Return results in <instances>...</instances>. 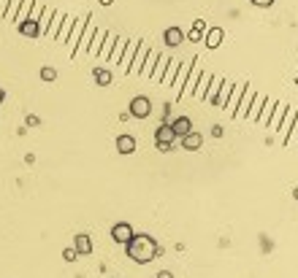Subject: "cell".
Here are the masks:
<instances>
[{
	"label": "cell",
	"mask_w": 298,
	"mask_h": 278,
	"mask_svg": "<svg viewBox=\"0 0 298 278\" xmlns=\"http://www.w3.org/2000/svg\"><path fill=\"white\" fill-rule=\"evenodd\" d=\"M125 254H128L133 262L147 265V262H152L154 257H160V246L152 235H133V238L125 243Z\"/></svg>",
	"instance_id": "obj_1"
},
{
	"label": "cell",
	"mask_w": 298,
	"mask_h": 278,
	"mask_svg": "<svg viewBox=\"0 0 298 278\" xmlns=\"http://www.w3.org/2000/svg\"><path fill=\"white\" fill-rule=\"evenodd\" d=\"M176 141H179V138H176V132H174V130H171L168 121L157 127V132H154V143H157V152H171Z\"/></svg>",
	"instance_id": "obj_2"
},
{
	"label": "cell",
	"mask_w": 298,
	"mask_h": 278,
	"mask_svg": "<svg viewBox=\"0 0 298 278\" xmlns=\"http://www.w3.org/2000/svg\"><path fill=\"white\" fill-rule=\"evenodd\" d=\"M149 114H152V100H149V97L139 95V97H133V100H130V117L147 119Z\"/></svg>",
	"instance_id": "obj_3"
},
{
	"label": "cell",
	"mask_w": 298,
	"mask_h": 278,
	"mask_svg": "<svg viewBox=\"0 0 298 278\" xmlns=\"http://www.w3.org/2000/svg\"><path fill=\"white\" fill-rule=\"evenodd\" d=\"M252 100H255V89H252V86H249V81H247V86H244V95H242V100H239V106H236V114H233V119L247 117V111H249Z\"/></svg>",
	"instance_id": "obj_4"
},
{
	"label": "cell",
	"mask_w": 298,
	"mask_h": 278,
	"mask_svg": "<svg viewBox=\"0 0 298 278\" xmlns=\"http://www.w3.org/2000/svg\"><path fill=\"white\" fill-rule=\"evenodd\" d=\"M133 235H136V233H133V227H130L128 222H117V224L111 227V238L117 240V243H122V246H125L130 238H133Z\"/></svg>",
	"instance_id": "obj_5"
},
{
	"label": "cell",
	"mask_w": 298,
	"mask_h": 278,
	"mask_svg": "<svg viewBox=\"0 0 298 278\" xmlns=\"http://www.w3.org/2000/svg\"><path fill=\"white\" fill-rule=\"evenodd\" d=\"M95 30H98V27L93 25V14H90L87 25H84V33H82V40H79V46H76V51H73V57H76L79 51H87V49H90V40L95 38Z\"/></svg>",
	"instance_id": "obj_6"
},
{
	"label": "cell",
	"mask_w": 298,
	"mask_h": 278,
	"mask_svg": "<svg viewBox=\"0 0 298 278\" xmlns=\"http://www.w3.org/2000/svg\"><path fill=\"white\" fill-rule=\"evenodd\" d=\"M147 54H149V46L144 43V40H139V49H136V54H133V62H130V68H128V73H141V68H144V62H147Z\"/></svg>",
	"instance_id": "obj_7"
},
{
	"label": "cell",
	"mask_w": 298,
	"mask_h": 278,
	"mask_svg": "<svg viewBox=\"0 0 298 278\" xmlns=\"http://www.w3.org/2000/svg\"><path fill=\"white\" fill-rule=\"evenodd\" d=\"M200 62H198V57H193V68H190V73H187V81H185V89H182V95H193V89H196V84H198V79H200Z\"/></svg>",
	"instance_id": "obj_8"
},
{
	"label": "cell",
	"mask_w": 298,
	"mask_h": 278,
	"mask_svg": "<svg viewBox=\"0 0 298 278\" xmlns=\"http://www.w3.org/2000/svg\"><path fill=\"white\" fill-rule=\"evenodd\" d=\"M179 143H182V149H185V152H196V149H200L203 138H200V132L190 130L187 135H182V138H179Z\"/></svg>",
	"instance_id": "obj_9"
},
{
	"label": "cell",
	"mask_w": 298,
	"mask_h": 278,
	"mask_svg": "<svg viewBox=\"0 0 298 278\" xmlns=\"http://www.w3.org/2000/svg\"><path fill=\"white\" fill-rule=\"evenodd\" d=\"M73 248H76V254L87 257V254H93V238H90L87 233H79L76 238H73Z\"/></svg>",
	"instance_id": "obj_10"
},
{
	"label": "cell",
	"mask_w": 298,
	"mask_h": 278,
	"mask_svg": "<svg viewBox=\"0 0 298 278\" xmlns=\"http://www.w3.org/2000/svg\"><path fill=\"white\" fill-rule=\"evenodd\" d=\"M87 19H90V14L84 16V19H73V30H71V57H73V51H76L79 40H82V33H84V25H87Z\"/></svg>",
	"instance_id": "obj_11"
},
{
	"label": "cell",
	"mask_w": 298,
	"mask_h": 278,
	"mask_svg": "<svg viewBox=\"0 0 298 278\" xmlns=\"http://www.w3.org/2000/svg\"><path fill=\"white\" fill-rule=\"evenodd\" d=\"M163 40H165V46L176 49V46H182V43H185V33H182L179 27H168V30L163 33Z\"/></svg>",
	"instance_id": "obj_12"
},
{
	"label": "cell",
	"mask_w": 298,
	"mask_h": 278,
	"mask_svg": "<svg viewBox=\"0 0 298 278\" xmlns=\"http://www.w3.org/2000/svg\"><path fill=\"white\" fill-rule=\"evenodd\" d=\"M222 38H225V33H222V27H211V30H206V38H203L206 49H220Z\"/></svg>",
	"instance_id": "obj_13"
},
{
	"label": "cell",
	"mask_w": 298,
	"mask_h": 278,
	"mask_svg": "<svg viewBox=\"0 0 298 278\" xmlns=\"http://www.w3.org/2000/svg\"><path fill=\"white\" fill-rule=\"evenodd\" d=\"M16 30H19L22 36H27V38H38V36H41V30H38V22L30 19V16H27L25 22H19V25H16Z\"/></svg>",
	"instance_id": "obj_14"
},
{
	"label": "cell",
	"mask_w": 298,
	"mask_h": 278,
	"mask_svg": "<svg viewBox=\"0 0 298 278\" xmlns=\"http://www.w3.org/2000/svg\"><path fill=\"white\" fill-rule=\"evenodd\" d=\"M231 89H233V84L228 79H222V84H220V92H217V97H214V103L211 106H217V108H225V103H228V97H231Z\"/></svg>",
	"instance_id": "obj_15"
},
{
	"label": "cell",
	"mask_w": 298,
	"mask_h": 278,
	"mask_svg": "<svg viewBox=\"0 0 298 278\" xmlns=\"http://www.w3.org/2000/svg\"><path fill=\"white\" fill-rule=\"evenodd\" d=\"M244 86L247 84H233V89H231V97H228V103H225V108L231 111V117L236 114V106H239V100H242V95H244Z\"/></svg>",
	"instance_id": "obj_16"
},
{
	"label": "cell",
	"mask_w": 298,
	"mask_h": 278,
	"mask_svg": "<svg viewBox=\"0 0 298 278\" xmlns=\"http://www.w3.org/2000/svg\"><path fill=\"white\" fill-rule=\"evenodd\" d=\"M171 124V130L176 132V138H182V135H187V132L193 130V121L190 117H179V119H174V121H168Z\"/></svg>",
	"instance_id": "obj_17"
},
{
	"label": "cell",
	"mask_w": 298,
	"mask_h": 278,
	"mask_svg": "<svg viewBox=\"0 0 298 278\" xmlns=\"http://www.w3.org/2000/svg\"><path fill=\"white\" fill-rule=\"evenodd\" d=\"M190 68H193V60L187 62V65H182V62H179V71H176V79H174V86H176V92H179V97H182V89H185V81H187Z\"/></svg>",
	"instance_id": "obj_18"
},
{
	"label": "cell",
	"mask_w": 298,
	"mask_h": 278,
	"mask_svg": "<svg viewBox=\"0 0 298 278\" xmlns=\"http://www.w3.org/2000/svg\"><path fill=\"white\" fill-rule=\"evenodd\" d=\"M117 152L119 154H133L136 152V138L133 135H119L117 138Z\"/></svg>",
	"instance_id": "obj_19"
},
{
	"label": "cell",
	"mask_w": 298,
	"mask_h": 278,
	"mask_svg": "<svg viewBox=\"0 0 298 278\" xmlns=\"http://www.w3.org/2000/svg\"><path fill=\"white\" fill-rule=\"evenodd\" d=\"M211 79H214L211 73H200V79H198L196 89H193V97H200V100H203V95H206V89H209Z\"/></svg>",
	"instance_id": "obj_20"
},
{
	"label": "cell",
	"mask_w": 298,
	"mask_h": 278,
	"mask_svg": "<svg viewBox=\"0 0 298 278\" xmlns=\"http://www.w3.org/2000/svg\"><path fill=\"white\" fill-rule=\"evenodd\" d=\"M114 40H117V36H114V33H106L103 46H100V51H98V60H106L108 62V54H111V49H114Z\"/></svg>",
	"instance_id": "obj_21"
},
{
	"label": "cell",
	"mask_w": 298,
	"mask_h": 278,
	"mask_svg": "<svg viewBox=\"0 0 298 278\" xmlns=\"http://www.w3.org/2000/svg\"><path fill=\"white\" fill-rule=\"evenodd\" d=\"M136 49H139V40H128V46H125V51H122V71L128 73V68H130V62H133V54H136Z\"/></svg>",
	"instance_id": "obj_22"
},
{
	"label": "cell",
	"mask_w": 298,
	"mask_h": 278,
	"mask_svg": "<svg viewBox=\"0 0 298 278\" xmlns=\"http://www.w3.org/2000/svg\"><path fill=\"white\" fill-rule=\"evenodd\" d=\"M125 46H128V38H117V40H114V49H111V54H108V62H114V65H117V62L122 60Z\"/></svg>",
	"instance_id": "obj_23"
},
{
	"label": "cell",
	"mask_w": 298,
	"mask_h": 278,
	"mask_svg": "<svg viewBox=\"0 0 298 278\" xmlns=\"http://www.w3.org/2000/svg\"><path fill=\"white\" fill-rule=\"evenodd\" d=\"M285 108H288V106H282V103H277V106H274L271 119H268V127H271V130H279V124H282V117H285Z\"/></svg>",
	"instance_id": "obj_24"
},
{
	"label": "cell",
	"mask_w": 298,
	"mask_h": 278,
	"mask_svg": "<svg viewBox=\"0 0 298 278\" xmlns=\"http://www.w3.org/2000/svg\"><path fill=\"white\" fill-rule=\"evenodd\" d=\"M62 19H65V14H62V11H54V16H51V22L47 27V38H57V30H60Z\"/></svg>",
	"instance_id": "obj_25"
},
{
	"label": "cell",
	"mask_w": 298,
	"mask_h": 278,
	"mask_svg": "<svg viewBox=\"0 0 298 278\" xmlns=\"http://www.w3.org/2000/svg\"><path fill=\"white\" fill-rule=\"evenodd\" d=\"M176 71H179V60H168V68H165V73H163V84L165 86H174Z\"/></svg>",
	"instance_id": "obj_26"
},
{
	"label": "cell",
	"mask_w": 298,
	"mask_h": 278,
	"mask_svg": "<svg viewBox=\"0 0 298 278\" xmlns=\"http://www.w3.org/2000/svg\"><path fill=\"white\" fill-rule=\"evenodd\" d=\"M296 114H298V106L296 108H285V117H282V124H279V130L288 135L290 132V127H293V119H296Z\"/></svg>",
	"instance_id": "obj_27"
},
{
	"label": "cell",
	"mask_w": 298,
	"mask_h": 278,
	"mask_svg": "<svg viewBox=\"0 0 298 278\" xmlns=\"http://www.w3.org/2000/svg\"><path fill=\"white\" fill-rule=\"evenodd\" d=\"M106 33H108V30H95V38H93V43H90L87 54L98 57V51H100V46H103V38H106Z\"/></svg>",
	"instance_id": "obj_28"
},
{
	"label": "cell",
	"mask_w": 298,
	"mask_h": 278,
	"mask_svg": "<svg viewBox=\"0 0 298 278\" xmlns=\"http://www.w3.org/2000/svg\"><path fill=\"white\" fill-rule=\"evenodd\" d=\"M165 68H168V57H165V54H157V68L152 71V76H149V79H154V81H163Z\"/></svg>",
	"instance_id": "obj_29"
},
{
	"label": "cell",
	"mask_w": 298,
	"mask_h": 278,
	"mask_svg": "<svg viewBox=\"0 0 298 278\" xmlns=\"http://www.w3.org/2000/svg\"><path fill=\"white\" fill-rule=\"evenodd\" d=\"M93 79H95V84H98V86H108V84H111V73H108L106 68H95Z\"/></svg>",
	"instance_id": "obj_30"
},
{
	"label": "cell",
	"mask_w": 298,
	"mask_h": 278,
	"mask_svg": "<svg viewBox=\"0 0 298 278\" xmlns=\"http://www.w3.org/2000/svg\"><path fill=\"white\" fill-rule=\"evenodd\" d=\"M157 54H160V51H157ZM157 54H154V51H149V54H147V62H144V68H141V73H139V76H152V71H154V62H157Z\"/></svg>",
	"instance_id": "obj_31"
},
{
	"label": "cell",
	"mask_w": 298,
	"mask_h": 278,
	"mask_svg": "<svg viewBox=\"0 0 298 278\" xmlns=\"http://www.w3.org/2000/svg\"><path fill=\"white\" fill-rule=\"evenodd\" d=\"M263 103H266V97H255V100H252V106H249V111H247V119L257 121V117H260V108H263Z\"/></svg>",
	"instance_id": "obj_32"
},
{
	"label": "cell",
	"mask_w": 298,
	"mask_h": 278,
	"mask_svg": "<svg viewBox=\"0 0 298 278\" xmlns=\"http://www.w3.org/2000/svg\"><path fill=\"white\" fill-rule=\"evenodd\" d=\"M19 5H22V0H8V8H5V22H14L16 19V14H19Z\"/></svg>",
	"instance_id": "obj_33"
},
{
	"label": "cell",
	"mask_w": 298,
	"mask_h": 278,
	"mask_svg": "<svg viewBox=\"0 0 298 278\" xmlns=\"http://www.w3.org/2000/svg\"><path fill=\"white\" fill-rule=\"evenodd\" d=\"M220 84H222V81H220V79H211V84H209V89H206V95H203V100H206V103H214V97H217V92H220Z\"/></svg>",
	"instance_id": "obj_34"
},
{
	"label": "cell",
	"mask_w": 298,
	"mask_h": 278,
	"mask_svg": "<svg viewBox=\"0 0 298 278\" xmlns=\"http://www.w3.org/2000/svg\"><path fill=\"white\" fill-rule=\"evenodd\" d=\"M71 30H73V16H65L62 19V25H60V40H68V36H71Z\"/></svg>",
	"instance_id": "obj_35"
},
{
	"label": "cell",
	"mask_w": 298,
	"mask_h": 278,
	"mask_svg": "<svg viewBox=\"0 0 298 278\" xmlns=\"http://www.w3.org/2000/svg\"><path fill=\"white\" fill-rule=\"evenodd\" d=\"M206 33V22L203 19H196L193 22V33H190V40H200V36Z\"/></svg>",
	"instance_id": "obj_36"
},
{
	"label": "cell",
	"mask_w": 298,
	"mask_h": 278,
	"mask_svg": "<svg viewBox=\"0 0 298 278\" xmlns=\"http://www.w3.org/2000/svg\"><path fill=\"white\" fill-rule=\"evenodd\" d=\"M290 141H298V114H296V119H293V127H290V132L285 135V143H290Z\"/></svg>",
	"instance_id": "obj_37"
},
{
	"label": "cell",
	"mask_w": 298,
	"mask_h": 278,
	"mask_svg": "<svg viewBox=\"0 0 298 278\" xmlns=\"http://www.w3.org/2000/svg\"><path fill=\"white\" fill-rule=\"evenodd\" d=\"M41 79L44 81H54L57 79V71H54V68H41Z\"/></svg>",
	"instance_id": "obj_38"
},
{
	"label": "cell",
	"mask_w": 298,
	"mask_h": 278,
	"mask_svg": "<svg viewBox=\"0 0 298 278\" xmlns=\"http://www.w3.org/2000/svg\"><path fill=\"white\" fill-rule=\"evenodd\" d=\"M76 257H79V254H76V248H65V251H62V259H65V262H73Z\"/></svg>",
	"instance_id": "obj_39"
},
{
	"label": "cell",
	"mask_w": 298,
	"mask_h": 278,
	"mask_svg": "<svg viewBox=\"0 0 298 278\" xmlns=\"http://www.w3.org/2000/svg\"><path fill=\"white\" fill-rule=\"evenodd\" d=\"M252 5H257V8H268V5H274V0H252Z\"/></svg>",
	"instance_id": "obj_40"
},
{
	"label": "cell",
	"mask_w": 298,
	"mask_h": 278,
	"mask_svg": "<svg viewBox=\"0 0 298 278\" xmlns=\"http://www.w3.org/2000/svg\"><path fill=\"white\" fill-rule=\"evenodd\" d=\"M211 135L220 138V135H222V124H214V127H211Z\"/></svg>",
	"instance_id": "obj_41"
},
{
	"label": "cell",
	"mask_w": 298,
	"mask_h": 278,
	"mask_svg": "<svg viewBox=\"0 0 298 278\" xmlns=\"http://www.w3.org/2000/svg\"><path fill=\"white\" fill-rule=\"evenodd\" d=\"M157 278H174V273H171V270H160Z\"/></svg>",
	"instance_id": "obj_42"
},
{
	"label": "cell",
	"mask_w": 298,
	"mask_h": 278,
	"mask_svg": "<svg viewBox=\"0 0 298 278\" xmlns=\"http://www.w3.org/2000/svg\"><path fill=\"white\" fill-rule=\"evenodd\" d=\"M5 8H8V0H0V16L5 14Z\"/></svg>",
	"instance_id": "obj_43"
},
{
	"label": "cell",
	"mask_w": 298,
	"mask_h": 278,
	"mask_svg": "<svg viewBox=\"0 0 298 278\" xmlns=\"http://www.w3.org/2000/svg\"><path fill=\"white\" fill-rule=\"evenodd\" d=\"M3 100H5V92H3V89H0V106H3Z\"/></svg>",
	"instance_id": "obj_44"
},
{
	"label": "cell",
	"mask_w": 298,
	"mask_h": 278,
	"mask_svg": "<svg viewBox=\"0 0 298 278\" xmlns=\"http://www.w3.org/2000/svg\"><path fill=\"white\" fill-rule=\"evenodd\" d=\"M114 3V0H100V5H111Z\"/></svg>",
	"instance_id": "obj_45"
},
{
	"label": "cell",
	"mask_w": 298,
	"mask_h": 278,
	"mask_svg": "<svg viewBox=\"0 0 298 278\" xmlns=\"http://www.w3.org/2000/svg\"><path fill=\"white\" fill-rule=\"evenodd\" d=\"M293 198H296V200H298V187H296V192H293Z\"/></svg>",
	"instance_id": "obj_46"
}]
</instances>
